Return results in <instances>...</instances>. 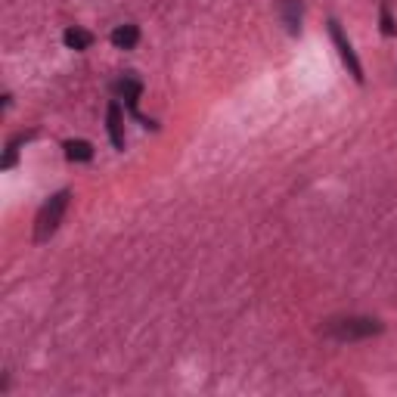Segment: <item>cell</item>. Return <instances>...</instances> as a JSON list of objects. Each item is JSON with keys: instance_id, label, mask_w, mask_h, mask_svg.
<instances>
[{"instance_id": "cell-1", "label": "cell", "mask_w": 397, "mask_h": 397, "mask_svg": "<svg viewBox=\"0 0 397 397\" xmlns=\"http://www.w3.org/2000/svg\"><path fill=\"white\" fill-rule=\"evenodd\" d=\"M379 332H382V323L373 320V316H339V320L326 323V335H332L335 341H360Z\"/></svg>"}, {"instance_id": "cell-2", "label": "cell", "mask_w": 397, "mask_h": 397, "mask_svg": "<svg viewBox=\"0 0 397 397\" xmlns=\"http://www.w3.org/2000/svg\"><path fill=\"white\" fill-rule=\"evenodd\" d=\"M69 198H71L69 189H59L56 196H50L47 202H44L41 214H37V223H35V239L37 242H47L59 230V221H62L65 208H69Z\"/></svg>"}, {"instance_id": "cell-3", "label": "cell", "mask_w": 397, "mask_h": 397, "mask_svg": "<svg viewBox=\"0 0 397 397\" xmlns=\"http://www.w3.org/2000/svg\"><path fill=\"white\" fill-rule=\"evenodd\" d=\"M329 35H332V41H335V47H339V56L345 59V65L350 69V75L357 78V81H363V69H360V62H357V53H354V47H350V41L345 37V31H341V25L335 22H329Z\"/></svg>"}, {"instance_id": "cell-4", "label": "cell", "mask_w": 397, "mask_h": 397, "mask_svg": "<svg viewBox=\"0 0 397 397\" xmlns=\"http://www.w3.org/2000/svg\"><path fill=\"white\" fill-rule=\"evenodd\" d=\"M115 87H118V94H121V96H124V103H128V109H130V112H134V115H137V103H140V94H143V84H140V81H137V78H134V75H124V78H121V81H118V84H115ZM137 118H140V115H137Z\"/></svg>"}, {"instance_id": "cell-5", "label": "cell", "mask_w": 397, "mask_h": 397, "mask_svg": "<svg viewBox=\"0 0 397 397\" xmlns=\"http://www.w3.org/2000/svg\"><path fill=\"white\" fill-rule=\"evenodd\" d=\"M109 137H112V146L124 149V124H121V105L109 103Z\"/></svg>"}, {"instance_id": "cell-6", "label": "cell", "mask_w": 397, "mask_h": 397, "mask_svg": "<svg viewBox=\"0 0 397 397\" xmlns=\"http://www.w3.org/2000/svg\"><path fill=\"white\" fill-rule=\"evenodd\" d=\"M137 41H140V28H137V25H118V28L112 31V44H115L118 50L137 47Z\"/></svg>"}, {"instance_id": "cell-7", "label": "cell", "mask_w": 397, "mask_h": 397, "mask_svg": "<svg viewBox=\"0 0 397 397\" xmlns=\"http://www.w3.org/2000/svg\"><path fill=\"white\" fill-rule=\"evenodd\" d=\"M282 22L292 35L301 31V0H282Z\"/></svg>"}, {"instance_id": "cell-8", "label": "cell", "mask_w": 397, "mask_h": 397, "mask_svg": "<svg viewBox=\"0 0 397 397\" xmlns=\"http://www.w3.org/2000/svg\"><path fill=\"white\" fill-rule=\"evenodd\" d=\"M62 41H65V47L69 50H87L90 44H94V35L84 31V28H65Z\"/></svg>"}, {"instance_id": "cell-9", "label": "cell", "mask_w": 397, "mask_h": 397, "mask_svg": "<svg viewBox=\"0 0 397 397\" xmlns=\"http://www.w3.org/2000/svg\"><path fill=\"white\" fill-rule=\"evenodd\" d=\"M65 155H69L71 162H90V158H94V146H90L87 140H69L65 143Z\"/></svg>"}, {"instance_id": "cell-10", "label": "cell", "mask_w": 397, "mask_h": 397, "mask_svg": "<svg viewBox=\"0 0 397 397\" xmlns=\"http://www.w3.org/2000/svg\"><path fill=\"white\" fill-rule=\"evenodd\" d=\"M31 134H25V137H16V140L10 143V146H6V158H3V168H12V164H16V152H19V143L22 140H28Z\"/></svg>"}, {"instance_id": "cell-11", "label": "cell", "mask_w": 397, "mask_h": 397, "mask_svg": "<svg viewBox=\"0 0 397 397\" xmlns=\"http://www.w3.org/2000/svg\"><path fill=\"white\" fill-rule=\"evenodd\" d=\"M382 31H385V35H394V22H391V16H388V10H382Z\"/></svg>"}]
</instances>
